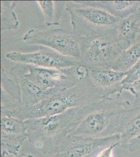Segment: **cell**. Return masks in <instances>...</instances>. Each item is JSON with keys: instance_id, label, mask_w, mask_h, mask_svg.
<instances>
[{"instance_id": "18", "label": "cell", "mask_w": 140, "mask_h": 157, "mask_svg": "<svg viewBox=\"0 0 140 157\" xmlns=\"http://www.w3.org/2000/svg\"><path fill=\"white\" fill-rule=\"evenodd\" d=\"M26 135L1 133V157H15L20 154Z\"/></svg>"}, {"instance_id": "17", "label": "cell", "mask_w": 140, "mask_h": 157, "mask_svg": "<svg viewBox=\"0 0 140 157\" xmlns=\"http://www.w3.org/2000/svg\"><path fill=\"white\" fill-rule=\"evenodd\" d=\"M140 59V41L121 52L112 66V69L126 72L132 68Z\"/></svg>"}, {"instance_id": "24", "label": "cell", "mask_w": 140, "mask_h": 157, "mask_svg": "<svg viewBox=\"0 0 140 157\" xmlns=\"http://www.w3.org/2000/svg\"><path fill=\"white\" fill-rule=\"evenodd\" d=\"M118 145H120V143H115L110 145V146L104 149L99 152L96 157H112V152L114 148Z\"/></svg>"}, {"instance_id": "5", "label": "cell", "mask_w": 140, "mask_h": 157, "mask_svg": "<svg viewBox=\"0 0 140 157\" xmlns=\"http://www.w3.org/2000/svg\"><path fill=\"white\" fill-rule=\"evenodd\" d=\"M80 64L84 68H112L123 49L114 29L104 34L80 37Z\"/></svg>"}, {"instance_id": "15", "label": "cell", "mask_w": 140, "mask_h": 157, "mask_svg": "<svg viewBox=\"0 0 140 157\" xmlns=\"http://www.w3.org/2000/svg\"><path fill=\"white\" fill-rule=\"evenodd\" d=\"M89 6L104 10L119 19H123L136 11L140 1H82Z\"/></svg>"}, {"instance_id": "16", "label": "cell", "mask_w": 140, "mask_h": 157, "mask_svg": "<svg viewBox=\"0 0 140 157\" xmlns=\"http://www.w3.org/2000/svg\"><path fill=\"white\" fill-rule=\"evenodd\" d=\"M47 26H58L60 23L66 1H37Z\"/></svg>"}, {"instance_id": "1", "label": "cell", "mask_w": 140, "mask_h": 157, "mask_svg": "<svg viewBox=\"0 0 140 157\" xmlns=\"http://www.w3.org/2000/svg\"><path fill=\"white\" fill-rule=\"evenodd\" d=\"M92 104L70 109L59 114L24 121L27 139L21 152L37 157L56 155L62 143L91 111Z\"/></svg>"}, {"instance_id": "13", "label": "cell", "mask_w": 140, "mask_h": 157, "mask_svg": "<svg viewBox=\"0 0 140 157\" xmlns=\"http://www.w3.org/2000/svg\"><path fill=\"white\" fill-rule=\"evenodd\" d=\"M21 109L20 89L9 78L3 67L1 70V116H11Z\"/></svg>"}, {"instance_id": "4", "label": "cell", "mask_w": 140, "mask_h": 157, "mask_svg": "<svg viewBox=\"0 0 140 157\" xmlns=\"http://www.w3.org/2000/svg\"><path fill=\"white\" fill-rule=\"evenodd\" d=\"M66 11L73 31L79 37H89L113 30L120 19L104 10L89 6L82 1H66Z\"/></svg>"}, {"instance_id": "11", "label": "cell", "mask_w": 140, "mask_h": 157, "mask_svg": "<svg viewBox=\"0 0 140 157\" xmlns=\"http://www.w3.org/2000/svg\"><path fill=\"white\" fill-rule=\"evenodd\" d=\"M85 75L89 80L105 97L117 93H123L121 82L126 77V72L117 71L112 68H85Z\"/></svg>"}, {"instance_id": "20", "label": "cell", "mask_w": 140, "mask_h": 157, "mask_svg": "<svg viewBox=\"0 0 140 157\" xmlns=\"http://www.w3.org/2000/svg\"><path fill=\"white\" fill-rule=\"evenodd\" d=\"M1 133L26 135L25 121L12 116H1Z\"/></svg>"}, {"instance_id": "7", "label": "cell", "mask_w": 140, "mask_h": 157, "mask_svg": "<svg viewBox=\"0 0 140 157\" xmlns=\"http://www.w3.org/2000/svg\"><path fill=\"white\" fill-rule=\"evenodd\" d=\"M22 40L28 44L41 45L52 49L66 56L78 59L80 57V37L73 30L31 29L24 35Z\"/></svg>"}, {"instance_id": "19", "label": "cell", "mask_w": 140, "mask_h": 157, "mask_svg": "<svg viewBox=\"0 0 140 157\" xmlns=\"http://www.w3.org/2000/svg\"><path fill=\"white\" fill-rule=\"evenodd\" d=\"M15 1H1V32L16 30L20 26L14 9Z\"/></svg>"}, {"instance_id": "25", "label": "cell", "mask_w": 140, "mask_h": 157, "mask_svg": "<svg viewBox=\"0 0 140 157\" xmlns=\"http://www.w3.org/2000/svg\"><path fill=\"white\" fill-rule=\"evenodd\" d=\"M53 157V156H52V157Z\"/></svg>"}, {"instance_id": "9", "label": "cell", "mask_w": 140, "mask_h": 157, "mask_svg": "<svg viewBox=\"0 0 140 157\" xmlns=\"http://www.w3.org/2000/svg\"><path fill=\"white\" fill-rule=\"evenodd\" d=\"M118 143H120V134L99 138L69 136L53 157H88Z\"/></svg>"}, {"instance_id": "23", "label": "cell", "mask_w": 140, "mask_h": 157, "mask_svg": "<svg viewBox=\"0 0 140 157\" xmlns=\"http://www.w3.org/2000/svg\"><path fill=\"white\" fill-rule=\"evenodd\" d=\"M124 90L129 91L132 94L134 95L135 98L140 97V78L130 84Z\"/></svg>"}, {"instance_id": "3", "label": "cell", "mask_w": 140, "mask_h": 157, "mask_svg": "<svg viewBox=\"0 0 140 157\" xmlns=\"http://www.w3.org/2000/svg\"><path fill=\"white\" fill-rule=\"evenodd\" d=\"M131 105L122 93L95 102L70 136L99 138L119 134L120 116Z\"/></svg>"}, {"instance_id": "14", "label": "cell", "mask_w": 140, "mask_h": 157, "mask_svg": "<svg viewBox=\"0 0 140 157\" xmlns=\"http://www.w3.org/2000/svg\"><path fill=\"white\" fill-rule=\"evenodd\" d=\"M118 133L120 134V146L140 135V97L135 98L130 107L121 113Z\"/></svg>"}, {"instance_id": "10", "label": "cell", "mask_w": 140, "mask_h": 157, "mask_svg": "<svg viewBox=\"0 0 140 157\" xmlns=\"http://www.w3.org/2000/svg\"><path fill=\"white\" fill-rule=\"evenodd\" d=\"M9 72L20 89L21 108L34 105L55 94L44 91L27 78L25 75V64L17 63L12 67Z\"/></svg>"}, {"instance_id": "12", "label": "cell", "mask_w": 140, "mask_h": 157, "mask_svg": "<svg viewBox=\"0 0 140 157\" xmlns=\"http://www.w3.org/2000/svg\"><path fill=\"white\" fill-rule=\"evenodd\" d=\"M114 33L123 50L140 42V6L132 14L120 20Z\"/></svg>"}, {"instance_id": "21", "label": "cell", "mask_w": 140, "mask_h": 157, "mask_svg": "<svg viewBox=\"0 0 140 157\" xmlns=\"http://www.w3.org/2000/svg\"><path fill=\"white\" fill-rule=\"evenodd\" d=\"M140 78V59L134 66L126 72V77L121 82L123 90Z\"/></svg>"}, {"instance_id": "22", "label": "cell", "mask_w": 140, "mask_h": 157, "mask_svg": "<svg viewBox=\"0 0 140 157\" xmlns=\"http://www.w3.org/2000/svg\"><path fill=\"white\" fill-rule=\"evenodd\" d=\"M121 146L131 152L140 149V135Z\"/></svg>"}, {"instance_id": "2", "label": "cell", "mask_w": 140, "mask_h": 157, "mask_svg": "<svg viewBox=\"0 0 140 157\" xmlns=\"http://www.w3.org/2000/svg\"><path fill=\"white\" fill-rule=\"evenodd\" d=\"M105 98L106 97L85 75L73 87L60 91L34 105L23 107L11 116L23 121L44 117L61 114L74 107L88 105Z\"/></svg>"}, {"instance_id": "8", "label": "cell", "mask_w": 140, "mask_h": 157, "mask_svg": "<svg viewBox=\"0 0 140 157\" xmlns=\"http://www.w3.org/2000/svg\"><path fill=\"white\" fill-rule=\"evenodd\" d=\"M7 59L17 63L47 68H67L81 66L79 59L60 54L52 49L41 46L36 52L23 53L13 52L6 55Z\"/></svg>"}, {"instance_id": "6", "label": "cell", "mask_w": 140, "mask_h": 157, "mask_svg": "<svg viewBox=\"0 0 140 157\" xmlns=\"http://www.w3.org/2000/svg\"><path fill=\"white\" fill-rule=\"evenodd\" d=\"M25 75L44 90L56 94L78 84L85 75L81 66L67 68H47L25 64Z\"/></svg>"}]
</instances>
